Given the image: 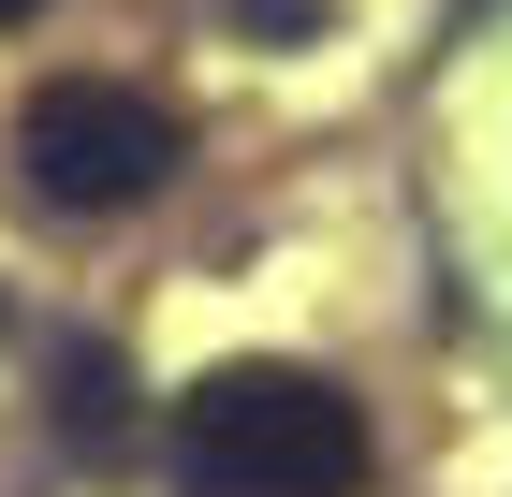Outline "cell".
I'll return each instance as SVG.
<instances>
[{"instance_id":"obj_3","label":"cell","mask_w":512,"mask_h":497,"mask_svg":"<svg viewBox=\"0 0 512 497\" xmlns=\"http://www.w3.org/2000/svg\"><path fill=\"white\" fill-rule=\"evenodd\" d=\"M118 424H132V381H118V351H59V439H88V454H103Z\"/></svg>"},{"instance_id":"obj_4","label":"cell","mask_w":512,"mask_h":497,"mask_svg":"<svg viewBox=\"0 0 512 497\" xmlns=\"http://www.w3.org/2000/svg\"><path fill=\"white\" fill-rule=\"evenodd\" d=\"M15 15H44V0H0V30H15Z\"/></svg>"},{"instance_id":"obj_1","label":"cell","mask_w":512,"mask_h":497,"mask_svg":"<svg viewBox=\"0 0 512 497\" xmlns=\"http://www.w3.org/2000/svg\"><path fill=\"white\" fill-rule=\"evenodd\" d=\"M176 468H191V497H352L366 483V410H352V381L249 351V366L191 381Z\"/></svg>"},{"instance_id":"obj_2","label":"cell","mask_w":512,"mask_h":497,"mask_svg":"<svg viewBox=\"0 0 512 497\" xmlns=\"http://www.w3.org/2000/svg\"><path fill=\"white\" fill-rule=\"evenodd\" d=\"M15 161H30V191L59 205V220H118V205H147L161 176H176V117H161L147 88H118V74H59L15 117Z\"/></svg>"}]
</instances>
